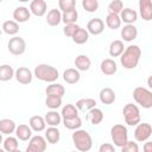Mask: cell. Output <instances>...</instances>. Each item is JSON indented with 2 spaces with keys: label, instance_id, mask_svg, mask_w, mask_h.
Wrapping results in <instances>:
<instances>
[{
  "label": "cell",
  "instance_id": "obj_4",
  "mask_svg": "<svg viewBox=\"0 0 152 152\" xmlns=\"http://www.w3.org/2000/svg\"><path fill=\"white\" fill-rule=\"evenodd\" d=\"M110 138L114 142L115 147H122L126 141L128 140V131L127 127L125 125L121 124H116L114 126H112L110 128Z\"/></svg>",
  "mask_w": 152,
  "mask_h": 152
},
{
  "label": "cell",
  "instance_id": "obj_45",
  "mask_svg": "<svg viewBox=\"0 0 152 152\" xmlns=\"http://www.w3.org/2000/svg\"><path fill=\"white\" fill-rule=\"evenodd\" d=\"M99 152H115V146L109 142H104L99 147Z\"/></svg>",
  "mask_w": 152,
  "mask_h": 152
},
{
  "label": "cell",
  "instance_id": "obj_3",
  "mask_svg": "<svg viewBox=\"0 0 152 152\" xmlns=\"http://www.w3.org/2000/svg\"><path fill=\"white\" fill-rule=\"evenodd\" d=\"M33 76H36L39 81L52 83V82L57 81V78L59 77V72L55 66L43 63V64H38L34 68Z\"/></svg>",
  "mask_w": 152,
  "mask_h": 152
},
{
  "label": "cell",
  "instance_id": "obj_18",
  "mask_svg": "<svg viewBox=\"0 0 152 152\" xmlns=\"http://www.w3.org/2000/svg\"><path fill=\"white\" fill-rule=\"evenodd\" d=\"M30 17H31V12L25 6H19L13 11V19L17 23H25L30 19Z\"/></svg>",
  "mask_w": 152,
  "mask_h": 152
},
{
  "label": "cell",
  "instance_id": "obj_12",
  "mask_svg": "<svg viewBox=\"0 0 152 152\" xmlns=\"http://www.w3.org/2000/svg\"><path fill=\"white\" fill-rule=\"evenodd\" d=\"M48 5L45 0H32L30 4V12L36 17H43L46 14Z\"/></svg>",
  "mask_w": 152,
  "mask_h": 152
},
{
  "label": "cell",
  "instance_id": "obj_43",
  "mask_svg": "<svg viewBox=\"0 0 152 152\" xmlns=\"http://www.w3.org/2000/svg\"><path fill=\"white\" fill-rule=\"evenodd\" d=\"M122 152H138L139 151V146L137 142H134L133 140H127L126 144L120 147Z\"/></svg>",
  "mask_w": 152,
  "mask_h": 152
},
{
  "label": "cell",
  "instance_id": "obj_30",
  "mask_svg": "<svg viewBox=\"0 0 152 152\" xmlns=\"http://www.w3.org/2000/svg\"><path fill=\"white\" fill-rule=\"evenodd\" d=\"M71 39H72L74 43L81 45V44H84V43L88 42V39H89V33H88V31H87L86 28H83V27L80 26V27L76 30V32L74 33V36L71 37Z\"/></svg>",
  "mask_w": 152,
  "mask_h": 152
},
{
  "label": "cell",
  "instance_id": "obj_20",
  "mask_svg": "<svg viewBox=\"0 0 152 152\" xmlns=\"http://www.w3.org/2000/svg\"><path fill=\"white\" fill-rule=\"evenodd\" d=\"M80 78H81V74L76 68H69L63 72V80L68 84H75L80 81Z\"/></svg>",
  "mask_w": 152,
  "mask_h": 152
},
{
  "label": "cell",
  "instance_id": "obj_21",
  "mask_svg": "<svg viewBox=\"0 0 152 152\" xmlns=\"http://www.w3.org/2000/svg\"><path fill=\"white\" fill-rule=\"evenodd\" d=\"M14 133H15V137L19 140H21V141H28V139L32 137V129H31V127L27 126V125H24V124L17 126Z\"/></svg>",
  "mask_w": 152,
  "mask_h": 152
},
{
  "label": "cell",
  "instance_id": "obj_41",
  "mask_svg": "<svg viewBox=\"0 0 152 152\" xmlns=\"http://www.w3.org/2000/svg\"><path fill=\"white\" fill-rule=\"evenodd\" d=\"M124 8V2L121 0H113L109 2L107 11L108 13H115V14H120V12Z\"/></svg>",
  "mask_w": 152,
  "mask_h": 152
},
{
  "label": "cell",
  "instance_id": "obj_13",
  "mask_svg": "<svg viewBox=\"0 0 152 152\" xmlns=\"http://www.w3.org/2000/svg\"><path fill=\"white\" fill-rule=\"evenodd\" d=\"M100 70L103 75L106 76H112L118 70V65H116V62L112 58H106L101 62L100 64Z\"/></svg>",
  "mask_w": 152,
  "mask_h": 152
},
{
  "label": "cell",
  "instance_id": "obj_5",
  "mask_svg": "<svg viewBox=\"0 0 152 152\" xmlns=\"http://www.w3.org/2000/svg\"><path fill=\"white\" fill-rule=\"evenodd\" d=\"M133 99L145 109H150L152 107V93L145 87H137L133 90Z\"/></svg>",
  "mask_w": 152,
  "mask_h": 152
},
{
  "label": "cell",
  "instance_id": "obj_27",
  "mask_svg": "<svg viewBox=\"0 0 152 152\" xmlns=\"http://www.w3.org/2000/svg\"><path fill=\"white\" fill-rule=\"evenodd\" d=\"M44 120H45V124L49 126H58L62 122V116H61V113H58L56 109H51L45 114Z\"/></svg>",
  "mask_w": 152,
  "mask_h": 152
},
{
  "label": "cell",
  "instance_id": "obj_31",
  "mask_svg": "<svg viewBox=\"0 0 152 152\" xmlns=\"http://www.w3.org/2000/svg\"><path fill=\"white\" fill-rule=\"evenodd\" d=\"M62 121H63L64 127L70 131H75L77 128H81V126H82V120L78 115L72 116V118H64Z\"/></svg>",
  "mask_w": 152,
  "mask_h": 152
},
{
  "label": "cell",
  "instance_id": "obj_11",
  "mask_svg": "<svg viewBox=\"0 0 152 152\" xmlns=\"http://www.w3.org/2000/svg\"><path fill=\"white\" fill-rule=\"evenodd\" d=\"M89 34H94V36H99L103 32L104 30V23L102 19L100 18H93L91 20L88 21L87 24V28Z\"/></svg>",
  "mask_w": 152,
  "mask_h": 152
},
{
  "label": "cell",
  "instance_id": "obj_15",
  "mask_svg": "<svg viewBox=\"0 0 152 152\" xmlns=\"http://www.w3.org/2000/svg\"><path fill=\"white\" fill-rule=\"evenodd\" d=\"M138 36V28L133 24H126L121 28V38L124 42H133Z\"/></svg>",
  "mask_w": 152,
  "mask_h": 152
},
{
  "label": "cell",
  "instance_id": "obj_49",
  "mask_svg": "<svg viewBox=\"0 0 152 152\" xmlns=\"http://www.w3.org/2000/svg\"><path fill=\"white\" fill-rule=\"evenodd\" d=\"M1 33H2V30H1V28H0V36H1Z\"/></svg>",
  "mask_w": 152,
  "mask_h": 152
},
{
  "label": "cell",
  "instance_id": "obj_19",
  "mask_svg": "<svg viewBox=\"0 0 152 152\" xmlns=\"http://www.w3.org/2000/svg\"><path fill=\"white\" fill-rule=\"evenodd\" d=\"M120 19L121 21H124L125 24H134L137 20H138V13L137 11L129 8V7H126V8H122V11L120 12Z\"/></svg>",
  "mask_w": 152,
  "mask_h": 152
},
{
  "label": "cell",
  "instance_id": "obj_23",
  "mask_svg": "<svg viewBox=\"0 0 152 152\" xmlns=\"http://www.w3.org/2000/svg\"><path fill=\"white\" fill-rule=\"evenodd\" d=\"M62 21V12L61 10H57V8H52L46 14V23L49 26H57L59 25Z\"/></svg>",
  "mask_w": 152,
  "mask_h": 152
},
{
  "label": "cell",
  "instance_id": "obj_24",
  "mask_svg": "<svg viewBox=\"0 0 152 152\" xmlns=\"http://www.w3.org/2000/svg\"><path fill=\"white\" fill-rule=\"evenodd\" d=\"M28 126L34 132H42V131L45 129L46 124H45V120H44L43 116H40V115H33L28 120Z\"/></svg>",
  "mask_w": 152,
  "mask_h": 152
},
{
  "label": "cell",
  "instance_id": "obj_9",
  "mask_svg": "<svg viewBox=\"0 0 152 152\" xmlns=\"http://www.w3.org/2000/svg\"><path fill=\"white\" fill-rule=\"evenodd\" d=\"M46 150V139L42 135H33L28 139L26 152H44Z\"/></svg>",
  "mask_w": 152,
  "mask_h": 152
},
{
  "label": "cell",
  "instance_id": "obj_17",
  "mask_svg": "<svg viewBox=\"0 0 152 152\" xmlns=\"http://www.w3.org/2000/svg\"><path fill=\"white\" fill-rule=\"evenodd\" d=\"M86 119H87V121L89 124L96 126V125H99V124L102 122V120H103V112L100 108L94 107V108H91V109L88 110V114H87Z\"/></svg>",
  "mask_w": 152,
  "mask_h": 152
},
{
  "label": "cell",
  "instance_id": "obj_44",
  "mask_svg": "<svg viewBox=\"0 0 152 152\" xmlns=\"http://www.w3.org/2000/svg\"><path fill=\"white\" fill-rule=\"evenodd\" d=\"M80 26L76 24V23H71V24H65V26H64V28H63V33L66 36V37H69V38H71L72 36H74V33L76 32V30Z\"/></svg>",
  "mask_w": 152,
  "mask_h": 152
},
{
  "label": "cell",
  "instance_id": "obj_36",
  "mask_svg": "<svg viewBox=\"0 0 152 152\" xmlns=\"http://www.w3.org/2000/svg\"><path fill=\"white\" fill-rule=\"evenodd\" d=\"M121 19L119 14L115 13H108L106 17V25L110 28V30H116L121 26Z\"/></svg>",
  "mask_w": 152,
  "mask_h": 152
},
{
  "label": "cell",
  "instance_id": "obj_47",
  "mask_svg": "<svg viewBox=\"0 0 152 152\" xmlns=\"http://www.w3.org/2000/svg\"><path fill=\"white\" fill-rule=\"evenodd\" d=\"M2 141H4V139H2V133L0 132V144H2Z\"/></svg>",
  "mask_w": 152,
  "mask_h": 152
},
{
  "label": "cell",
  "instance_id": "obj_25",
  "mask_svg": "<svg viewBox=\"0 0 152 152\" xmlns=\"http://www.w3.org/2000/svg\"><path fill=\"white\" fill-rule=\"evenodd\" d=\"M45 139L51 145H55V144H57L59 141V139H61V132L58 131L57 126H50L45 131Z\"/></svg>",
  "mask_w": 152,
  "mask_h": 152
},
{
  "label": "cell",
  "instance_id": "obj_35",
  "mask_svg": "<svg viewBox=\"0 0 152 152\" xmlns=\"http://www.w3.org/2000/svg\"><path fill=\"white\" fill-rule=\"evenodd\" d=\"M94 107H96V101L91 97H83L76 102V108L80 110H89Z\"/></svg>",
  "mask_w": 152,
  "mask_h": 152
},
{
  "label": "cell",
  "instance_id": "obj_29",
  "mask_svg": "<svg viewBox=\"0 0 152 152\" xmlns=\"http://www.w3.org/2000/svg\"><path fill=\"white\" fill-rule=\"evenodd\" d=\"M1 30L8 36H15L19 32V23H17L15 20H6L4 21Z\"/></svg>",
  "mask_w": 152,
  "mask_h": 152
},
{
  "label": "cell",
  "instance_id": "obj_42",
  "mask_svg": "<svg viewBox=\"0 0 152 152\" xmlns=\"http://www.w3.org/2000/svg\"><path fill=\"white\" fill-rule=\"evenodd\" d=\"M58 7L62 12L72 10L76 7V0H58Z\"/></svg>",
  "mask_w": 152,
  "mask_h": 152
},
{
  "label": "cell",
  "instance_id": "obj_40",
  "mask_svg": "<svg viewBox=\"0 0 152 152\" xmlns=\"http://www.w3.org/2000/svg\"><path fill=\"white\" fill-rule=\"evenodd\" d=\"M82 7L86 12L94 13L99 10V0H82Z\"/></svg>",
  "mask_w": 152,
  "mask_h": 152
},
{
  "label": "cell",
  "instance_id": "obj_38",
  "mask_svg": "<svg viewBox=\"0 0 152 152\" xmlns=\"http://www.w3.org/2000/svg\"><path fill=\"white\" fill-rule=\"evenodd\" d=\"M76 115H78V109L76 108L75 104L68 103V104L62 107V110H61L62 119H64V118H72V116H76Z\"/></svg>",
  "mask_w": 152,
  "mask_h": 152
},
{
  "label": "cell",
  "instance_id": "obj_16",
  "mask_svg": "<svg viewBox=\"0 0 152 152\" xmlns=\"http://www.w3.org/2000/svg\"><path fill=\"white\" fill-rule=\"evenodd\" d=\"M99 97H100V101H101L103 104H112V103L115 102L116 95H115V91H114L112 88L106 87V88H102V89L100 90Z\"/></svg>",
  "mask_w": 152,
  "mask_h": 152
},
{
  "label": "cell",
  "instance_id": "obj_7",
  "mask_svg": "<svg viewBox=\"0 0 152 152\" xmlns=\"http://www.w3.org/2000/svg\"><path fill=\"white\" fill-rule=\"evenodd\" d=\"M7 49L10 53L14 56H20L26 51V42L19 36H13L7 43Z\"/></svg>",
  "mask_w": 152,
  "mask_h": 152
},
{
  "label": "cell",
  "instance_id": "obj_10",
  "mask_svg": "<svg viewBox=\"0 0 152 152\" xmlns=\"http://www.w3.org/2000/svg\"><path fill=\"white\" fill-rule=\"evenodd\" d=\"M14 77H15V80L20 84H28V83L32 82L33 74H32V71L28 68H26V66H19L14 71Z\"/></svg>",
  "mask_w": 152,
  "mask_h": 152
},
{
  "label": "cell",
  "instance_id": "obj_14",
  "mask_svg": "<svg viewBox=\"0 0 152 152\" xmlns=\"http://www.w3.org/2000/svg\"><path fill=\"white\" fill-rule=\"evenodd\" d=\"M139 13L145 21L152 20V4L151 0H139Z\"/></svg>",
  "mask_w": 152,
  "mask_h": 152
},
{
  "label": "cell",
  "instance_id": "obj_28",
  "mask_svg": "<svg viewBox=\"0 0 152 152\" xmlns=\"http://www.w3.org/2000/svg\"><path fill=\"white\" fill-rule=\"evenodd\" d=\"M46 95H52V96H58V97H63L65 94V88L59 84V83H55L52 82L51 84H49L45 89Z\"/></svg>",
  "mask_w": 152,
  "mask_h": 152
},
{
  "label": "cell",
  "instance_id": "obj_8",
  "mask_svg": "<svg viewBox=\"0 0 152 152\" xmlns=\"http://www.w3.org/2000/svg\"><path fill=\"white\" fill-rule=\"evenodd\" d=\"M135 129H134V139L138 142H144L147 141L151 135H152V126L147 122H142V124H137L135 125Z\"/></svg>",
  "mask_w": 152,
  "mask_h": 152
},
{
  "label": "cell",
  "instance_id": "obj_33",
  "mask_svg": "<svg viewBox=\"0 0 152 152\" xmlns=\"http://www.w3.org/2000/svg\"><path fill=\"white\" fill-rule=\"evenodd\" d=\"M2 146L4 150L7 152H17L19 148V142H18V138L17 137H7L6 139H4L2 141Z\"/></svg>",
  "mask_w": 152,
  "mask_h": 152
},
{
  "label": "cell",
  "instance_id": "obj_48",
  "mask_svg": "<svg viewBox=\"0 0 152 152\" xmlns=\"http://www.w3.org/2000/svg\"><path fill=\"white\" fill-rule=\"evenodd\" d=\"M18 1H20V2H27V1H30V0H18Z\"/></svg>",
  "mask_w": 152,
  "mask_h": 152
},
{
  "label": "cell",
  "instance_id": "obj_46",
  "mask_svg": "<svg viewBox=\"0 0 152 152\" xmlns=\"http://www.w3.org/2000/svg\"><path fill=\"white\" fill-rule=\"evenodd\" d=\"M144 151L145 152H152V142H145L144 145Z\"/></svg>",
  "mask_w": 152,
  "mask_h": 152
},
{
  "label": "cell",
  "instance_id": "obj_26",
  "mask_svg": "<svg viewBox=\"0 0 152 152\" xmlns=\"http://www.w3.org/2000/svg\"><path fill=\"white\" fill-rule=\"evenodd\" d=\"M15 127H17V125H15V122L12 119L5 118V119H1L0 120V132L2 134L11 135L12 133H14Z\"/></svg>",
  "mask_w": 152,
  "mask_h": 152
},
{
  "label": "cell",
  "instance_id": "obj_39",
  "mask_svg": "<svg viewBox=\"0 0 152 152\" xmlns=\"http://www.w3.org/2000/svg\"><path fill=\"white\" fill-rule=\"evenodd\" d=\"M45 106L48 108H50V109H58L62 106V97L52 96V95H46Z\"/></svg>",
  "mask_w": 152,
  "mask_h": 152
},
{
  "label": "cell",
  "instance_id": "obj_37",
  "mask_svg": "<svg viewBox=\"0 0 152 152\" xmlns=\"http://www.w3.org/2000/svg\"><path fill=\"white\" fill-rule=\"evenodd\" d=\"M77 18H78V12H77L76 7L72 8V10L62 12V21H63L64 24L76 23V21H77Z\"/></svg>",
  "mask_w": 152,
  "mask_h": 152
},
{
  "label": "cell",
  "instance_id": "obj_32",
  "mask_svg": "<svg viewBox=\"0 0 152 152\" xmlns=\"http://www.w3.org/2000/svg\"><path fill=\"white\" fill-rule=\"evenodd\" d=\"M125 50V46H124V42L122 40H113L110 44H109V49H108V52L110 55V57H119L122 51Z\"/></svg>",
  "mask_w": 152,
  "mask_h": 152
},
{
  "label": "cell",
  "instance_id": "obj_2",
  "mask_svg": "<svg viewBox=\"0 0 152 152\" xmlns=\"http://www.w3.org/2000/svg\"><path fill=\"white\" fill-rule=\"evenodd\" d=\"M71 139H72L74 146L78 151L86 152L93 147V138H91L90 133L86 129H81V128L75 129L71 135Z\"/></svg>",
  "mask_w": 152,
  "mask_h": 152
},
{
  "label": "cell",
  "instance_id": "obj_1",
  "mask_svg": "<svg viewBox=\"0 0 152 152\" xmlns=\"http://www.w3.org/2000/svg\"><path fill=\"white\" fill-rule=\"evenodd\" d=\"M119 57H120L121 65L127 70H132L138 65V63L140 61L141 49L138 45H129V46L125 48V50L122 51V53Z\"/></svg>",
  "mask_w": 152,
  "mask_h": 152
},
{
  "label": "cell",
  "instance_id": "obj_6",
  "mask_svg": "<svg viewBox=\"0 0 152 152\" xmlns=\"http://www.w3.org/2000/svg\"><path fill=\"white\" fill-rule=\"evenodd\" d=\"M122 114H124L125 122H126L128 126H135V125L139 124L140 120H141L139 107H138L137 104H133V103H127V104H125V107H124V109H122Z\"/></svg>",
  "mask_w": 152,
  "mask_h": 152
},
{
  "label": "cell",
  "instance_id": "obj_22",
  "mask_svg": "<svg viewBox=\"0 0 152 152\" xmlns=\"http://www.w3.org/2000/svg\"><path fill=\"white\" fill-rule=\"evenodd\" d=\"M74 64L78 71H87L91 66V61L87 55H78L75 58Z\"/></svg>",
  "mask_w": 152,
  "mask_h": 152
},
{
  "label": "cell",
  "instance_id": "obj_50",
  "mask_svg": "<svg viewBox=\"0 0 152 152\" xmlns=\"http://www.w3.org/2000/svg\"><path fill=\"white\" fill-rule=\"evenodd\" d=\"M1 1H2V0H0V2H1Z\"/></svg>",
  "mask_w": 152,
  "mask_h": 152
},
{
  "label": "cell",
  "instance_id": "obj_34",
  "mask_svg": "<svg viewBox=\"0 0 152 152\" xmlns=\"http://www.w3.org/2000/svg\"><path fill=\"white\" fill-rule=\"evenodd\" d=\"M14 69L8 65V64H2L0 65V81L1 82H7L14 77Z\"/></svg>",
  "mask_w": 152,
  "mask_h": 152
}]
</instances>
